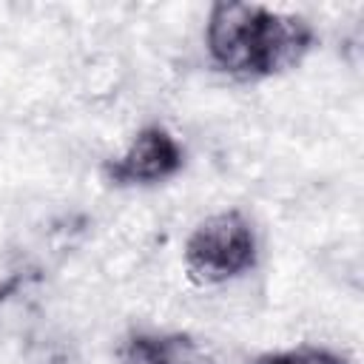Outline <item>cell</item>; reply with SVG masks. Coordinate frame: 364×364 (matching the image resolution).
I'll list each match as a JSON object with an SVG mask.
<instances>
[{
  "mask_svg": "<svg viewBox=\"0 0 364 364\" xmlns=\"http://www.w3.org/2000/svg\"><path fill=\"white\" fill-rule=\"evenodd\" d=\"M316 43L304 17L259 3L222 0L210 6L205 46L213 65L236 80H264L296 68Z\"/></svg>",
  "mask_w": 364,
  "mask_h": 364,
  "instance_id": "6da1fadb",
  "label": "cell"
},
{
  "mask_svg": "<svg viewBox=\"0 0 364 364\" xmlns=\"http://www.w3.org/2000/svg\"><path fill=\"white\" fill-rule=\"evenodd\" d=\"M122 364H213V358L185 333H139L125 341Z\"/></svg>",
  "mask_w": 364,
  "mask_h": 364,
  "instance_id": "277c9868",
  "label": "cell"
},
{
  "mask_svg": "<svg viewBox=\"0 0 364 364\" xmlns=\"http://www.w3.org/2000/svg\"><path fill=\"white\" fill-rule=\"evenodd\" d=\"M253 364H347L341 355L318 347H299V350H282V353H267L259 355Z\"/></svg>",
  "mask_w": 364,
  "mask_h": 364,
  "instance_id": "5b68a950",
  "label": "cell"
},
{
  "mask_svg": "<svg viewBox=\"0 0 364 364\" xmlns=\"http://www.w3.org/2000/svg\"><path fill=\"white\" fill-rule=\"evenodd\" d=\"M185 165V151L176 136L162 125L142 128L131 145L105 162V179L111 185H154L171 179Z\"/></svg>",
  "mask_w": 364,
  "mask_h": 364,
  "instance_id": "3957f363",
  "label": "cell"
},
{
  "mask_svg": "<svg viewBox=\"0 0 364 364\" xmlns=\"http://www.w3.org/2000/svg\"><path fill=\"white\" fill-rule=\"evenodd\" d=\"M256 264V233L239 210H222L193 228L185 242V270L196 284H222Z\"/></svg>",
  "mask_w": 364,
  "mask_h": 364,
  "instance_id": "7a4b0ae2",
  "label": "cell"
}]
</instances>
